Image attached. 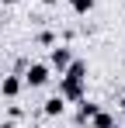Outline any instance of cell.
<instances>
[{"instance_id": "6da1fadb", "label": "cell", "mask_w": 125, "mask_h": 128, "mask_svg": "<svg viewBox=\"0 0 125 128\" xmlns=\"http://www.w3.org/2000/svg\"><path fill=\"white\" fill-rule=\"evenodd\" d=\"M83 83H87V62L73 59L59 73V97L62 100H83Z\"/></svg>"}, {"instance_id": "7a4b0ae2", "label": "cell", "mask_w": 125, "mask_h": 128, "mask_svg": "<svg viewBox=\"0 0 125 128\" xmlns=\"http://www.w3.org/2000/svg\"><path fill=\"white\" fill-rule=\"evenodd\" d=\"M24 86H31V90H38V86L49 83V62H31L24 66V80H21Z\"/></svg>"}, {"instance_id": "3957f363", "label": "cell", "mask_w": 125, "mask_h": 128, "mask_svg": "<svg viewBox=\"0 0 125 128\" xmlns=\"http://www.w3.org/2000/svg\"><path fill=\"white\" fill-rule=\"evenodd\" d=\"M73 62V52H70V45H52L49 48V69H66V66Z\"/></svg>"}, {"instance_id": "277c9868", "label": "cell", "mask_w": 125, "mask_h": 128, "mask_svg": "<svg viewBox=\"0 0 125 128\" xmlns=\"http://www.w3.org/2000/svg\"><path fill=\"white\" fill-rule=\"evenodd\" d=\"M21 76L18 73H11V76H4V80H0V94H4V97H7V100H14V97H18L21 94Z\"/></svg>"}, {"instance_id": "5b68a950", "label": "cell", "mask_w": 125, "mask_h": 128, "mask_svg": "<svg viewBox=\"0 0 125 128\" xmlns=\"http://www.w3.org/2000/svg\"><path fill=\"white\" fill-rule=\"evenodd\" d=\"M62 111H66V100H62L59 94H56V97H49V100L42 104V114H45V118H59Z\"/></svg>"}, {"instance_id": "8992f818", "label": "cell", "mask_w": 125, "mask_h": 128, "mask_svg": "<svg viewBox=\"0 0 125 128\" xmlns=\"http://www.w3.org/2000/svg\"><path fill=\"white\" fill-rule=\"evenodd\" d=\"M97 111H101L97 104H90V100H80V111H77V125H87V121H90Z\"/></svg>"}, {"instance_id": "52a82bcc", "label": "cell", "mask_w": 125, "mask_h": 128, "mask_svg": "<svg viewBox=\"0 0 125 128\" xmlns=\"http://www.w3.org/2000/svg\"><path fill=\"white\" fill-rule=\"evenodd\" d=\"M90 125H94V128H115V118H111L108 111H97V114L90 118Z\"/></svg>"}, {"instance_id": "ba28073f", "label": "cell", "mask_w": 125, "mask_h": 128, "mask_svg": "<svg viewBox=\"0 0 125 128\" xmlns=\"http://www.w3.org/2000/svg\"><path fill=\"white\" fill-rule=\"evenodd\" d=\"M70 7H73V14H90L94 10V0H66Z\"/></svg>"}, {"instance_id": "9c48e42d", "label": "cell", "mask_w": 125, "mask_h": 128, "mask_svg": "<svg viewBox=\"0 0 125 128\" xmlns=\"http://www.w3.org/2000/svg\"><path fill=\"white\" fill-rule=\"evenodd\" d=\"M38 45H56V35H52V31H42V35H38Z\"/></svg>"}, {"instance_id": "30bf717a", "label": "cell", "mask_w": 125, "mask_h": 128, "mask_svg": "<svg viewBox=\"0 0 125 128\" xmlns=\"http://www.w3.org/2000/svg\"><path fill=\"white\" fill-rule=\"evenodd\" d=\"M0 128H14V121H0Z\"/></svg>"}, {"instance_id": "8fae6325", "label": "cell", "mask_w": 125, "mask_h": 128, "mask_svg": "<svg viewBox=\"0 0 125 128\" xmlns=\"http://www.w3.org/2000/svg\"><path fill=\"white\" fill-rule=\"evenodd\" d=\"M42 4H45V7H52V4H59V0H42Z\"/></svg>"}, {"instance_id": "7c38bea8", "label": "cell", "mask_w": 125, "mask_h": 128, "mask_svg": "<svg viewBox=\"0 0 125 128\" xmlns=\"http://www.w3.org/2000/svg\"><path fill=\"white\" fill-rule=\"evenodd\" d=\"M122 111H125V97H122Z\"/></svg>"}]
</instances>
